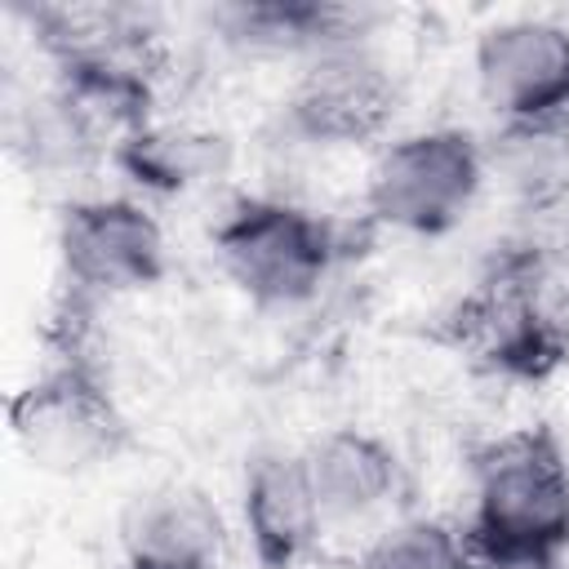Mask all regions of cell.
I'll use <instances>...</instances> for the list:
<instances>
[{
    "label": "cell",
    "mask_w": 569,
    "mask_h": 569,
    "mask_svg": "<svg viewBox=\"0 0 569 569\" xmlns=\"http://www.w3.org/2000/svg\"><path fill=\"white\" fill-rule=\"evenodd\" d=\"M365 22L369 13L347 4H325V0H253V4L240 0V4L213 9V27L222 31L227 44L262 58H289L293 67L329 44L369 36Z\"/></svg>",
    "instance_id": "12"
},
{
    "label": "cell",
    "mask_w": 569,
    "mask_h": 569,
    "mask_svg": "<svg viewBox=\"0 0 569 569\" xmlns=\"http://www.w3.org/2000/svg\"><path fill=\"white\" fill-rule=\"evenodd\" d=\"M458 342L502 378L556 373L569 360V284L542 253H507L458 307Z\"/></svg>",
    "instance_id": "5"
},
{
    "label": "cell",
    "mask_w": 569,
    "mask_h": 569,
    "mask_svg": "<svg viewBox=\"0 0 569 569\" xmlns=\"http://www.w3.org/2000/svg\"><path fill=\"white\" fill-rule=\"evenodd\" d=\"M231 511L191 480H156L116 516L124 569H222L231 556Z\"/></svg>",
    "instance_id": "10"
},
{
    "label": "cell",
    "mask_w": 569,
    "mask_h": 569,
    "mask_svg": "<svg viewBox=\"0 0 569 569\" xmlns=\"http://www.w3.org/2000/svg\"><path fill=\"white\" fill-rule=\"evenodd\" d=\"M467 569H565L560 556H529V551H480L471 547Z\"/></svg>",
    "instance_id": "15"
},
{
    "label": "cell",
    "mask_w": 569,
    "mask_h": 569,
    "mask_svg": "<svg viewBox=\"0 0 569 569\" xmlns=\"http://www.w3.org/2000/svg\"><path fill=\"white\" fill-rule=\"evenodd\" d=\"M231 525L258 569H302L320 551L329 525L316 502L302 449L262 445L244 458Z\"/></svg>",
    "instance_id": "9"
},
{
    "label": "cell",
    "mask_w": 569,
    "mask_h": 569,
    "mask_svg": "<svg viewBox=\"0 0 569 569\" xmlns=\"http://www.w3.org/2000/svg\"><path fill=\"white\" fill-rule=\"evenodd\" d=\"M462 533L480 551L569 556V453L547 427L507 431L476 453Z\"/></svg>",
    "instance_id": "3"
},
{
    "label": "cell",
    "mask_w": 569,
    "mask_h": 569,
    "mask_svg": "<svg viewBox=\"0 0 569 569\" xmlns=\"http://www.w3.org/2000/svg\"><path fill=\"white\" fill-rule=\"evenodd\" d=\"M396 71L369 36L329 44L293 67L280 102L284 129L307 147H378L396 116Z\"/></svg>",
    "instance_id": "8"
},
{
    "label": "cell",
    "mask_w": 569,
    "mask_h": 569,
    "mask_svg": "<svg viewBox=\"0 0 569 569\" xmlns=\"http://www.w3.org/2000/svg\"><path fill=\"white\" fill-rule=\"evenodd\" d=\"M53 258L67 302L98 311L164 280L169 231L133 191H80L58 209Z\"/></svg>",
    "instance_id": "6"
},
{
    "label": "cell",
    "mask_w": 569,
    "mask_h": 569,
    "mask_svg": "<svg viewBox=\"0 0 569 569\" xmlns=\"http://www.w3.org/2000/svg\"><path fill=\"white\" fill-rule=\"evenodd\" d=\"M471 84L502 133L569 129V22L547 13L485 22L471 44Z\"/></svg>",
    "instance_id": "7"
},
{
    "label": "cell",
    "mask_w": 569,
    "mask_h": 569,
    "mask_svg": "<svg viewBox=\"0 0 569 569\" xmlns=\"http://www.w3.org/2000/svg\"><path fill=\"white\" fill-rule=\"evenodd\" d=\"M209 249L222 280L258 311L311 307L342 253L325 213L271 191L227 200L209 227Z\"/></svg>",
    "instance_id": "2"
},
{
    "label": "cell",
    "mask_w": 569,
    "mask_h": 569,
    "mask_svg": "<svg viewBox=\"0 0 569 569\" xmlns=\"http://www.w3.org/2000/svg\"><path fill=\"white\" fill-rule=\"evenodd\" d=\"M227 142L196 124L173 120H147L133 133H124L111 151V164L124 173V191L133 196H182L200 182H209L222 169Z\"/></svg>",
    "instance_id": "13"
},
{
    "label": "cell",
    "mask_w": 569,
    "mask_h": 569,
    "mask_svg": "<svg viewBox=\"0 0 569 569\" xmlns=\"http://www.w3.org/2000/svg\"><path fill=\"white\" fill-rule=\"evenodd\" d=\"M471 542L462 525L440 516H396L378 525L356 569H467Z\"/></svg>",
    "instance_id": "14"
},
{
    "label": "cell",
    "mask_w": 569,
    "mask_h": 569,
    "mask_svg": "<svg viewBox=\"0 0 569 569\" xmlns=\"http://www.w3.org/2000/svg\"><path fill=\"white\" fill-rule=\"evenodd\" d=\"M9 431L22 458L53 476H80L102 467L124 445V418L102 365L84 338L67 329L40 373H31L9 400Z\"/></svg>",
    "instance_id": "4"
},
{
    "label": "cell",
    "mask_w": 569,
    "mask_h": 569,
    "mask_svg": "<svg viewBox=\"0 0 569 569\" xmlns=\"http://www.w3.org/2000/svg\"><path fill=\"white\" fill-rule=\"evenodd\" d=\"M298 449L329 533L365 529V525L378 529L400 516L396 507L405 498V462L382 431L360 422H338Z\"/></svg>",
    "instance_id": "11"
},
{
    "label": "cell",
    "mask_w": 569,
    "mask_h": 569,
    "mask_svg": "<svg viewBox=\"0 0 569 569\" xmlns=\"http://www.w3.org/2000/svg\"><path fill=\"white\" fill-rule=\"evenodd\" d=\"M493 182L489 142L467 124H409L391 129L365 169V218L391 236L440 240L453 236Z\"/></svg>",
    "instance_id": "1"
}]
</instances>
